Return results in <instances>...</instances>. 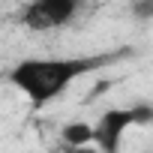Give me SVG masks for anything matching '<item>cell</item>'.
I'll return each instance as SVG.
<instances>
[{
  "mask_svg": "<svg viewBox=\"0 0 153 153\" xmlns=\"http://www.w3.org/2000/svg\"><path fill=\"white\" fill-rule=\"evenodd\" d=\"M129 111H132V117H135V126H150V123H153V105H150V102H135Z\"/></svg>",
  "mask_w": 153,
  "mask_h": 153,
  "instance_id": "6",
  "label": "cell"
},
{
  "mask_svg": "<svg viewBox=\"0 0 153 153\" xmlns=\"http://www.w3.org/2000/svg\"><path fill=\"white\" fill-rule=\"evenodd\" d=\"M129 126H135V117L129 108H108L93 123V144L102 153H120V144Z\"/></svg>",
  "mask_w": 153,
  "mask_h": 153,
  "instance_id": "3",
  "label": "cell"
},
{
  "mask_svg": "<svg viewBox=\"0 0 153 153\" xmlns=\"http://www.w3.org/2000/svg\"><path fill=\"white\" fill-rule=\"evenodd\" d=\"M129 15L138 21H153V0H129Z\"/></svg>",
  "mask_w": 153,
  "mask_h": 153,
  "instance_id": "5",
  "label": "cell"
},
{
  "mask_svg": "<svg viewBox=\"0 0 153 153\" xmlns=\"http://www.w3.org/2000/svg\"><path fill=\"white\" fill-rule=\"evenodd\" d=\"M84 0H30L21 12V24L33 33H48L72 24L81 15Z\"/></svg>",
  "mask_w": 153,
  "mask_h": 153,
  "instance_id": "2",
  "label": "cell"
},
{
  "mask_svg": "<svg viewBox=\"0 0 153 153\" xmlns=\"http://www.w3.org/2000/svg\"><path fill=\"white\" fill-rule=\"evenodd\" d=\"M111 54H96V57H30L15 63V69L9 72V81L39 108L54 102L60 93H66L72 87V81H78L81 75L111 63Z\"/></svg>",
  "mask_w": 153,
  "mask_h": 153,
  "instance_id": "1",
  "label": "cell"
},
{
  "mask_svg": "<svg viewBox=\"0 0 153 153\" xmlns=\"http://www.w3.org/2000/svg\"><path fill=\"white\" fill-rule=\"evenodd\" d=\"M60 141L72 150V147H87L93 144V123H84V120H75V123H66L60 129Z\"/></svg>",
  "mask_w": 153,
  "mask_h": 153,
  "instance_id": "4",
  "label": "cell"
},
{
  "mask_svg": "<svg viewBox=\"0 0 153 153\" xmlns=\"http://www.w3.org/2000/svg\"><path fill=\"white\" fill-rule=\"evenodd\" d=\"M69 153H102V150H99L96 144H87V147H72Z\"/></svg>",
  "mask_w": 153,
  "mask_h": 153,
  "instance_id": "7",
  "label": "cell"
}]
</instances>
